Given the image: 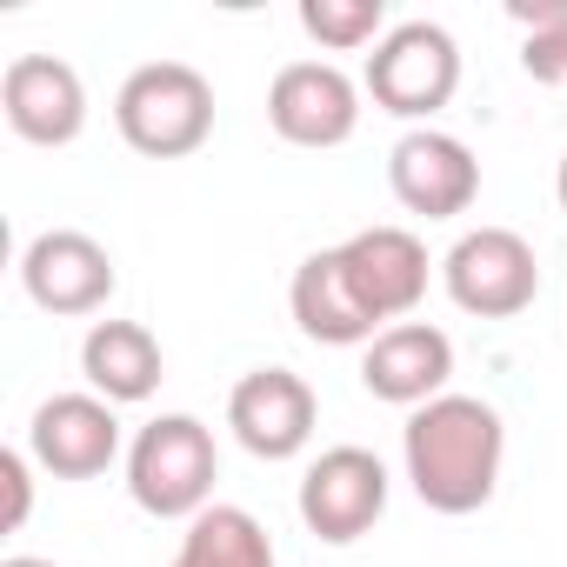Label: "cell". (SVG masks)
<instances>
[{"mask_svg": "<svg viewBox=\"0 0 567 567\" xmlns=\"http://www.w3.org/2000/svg\"><path fill=\"white\" fill-rule=\"evenodd\" d=\"M28 454L54 481H94L121 461V414L101 394H48L28 421Z\"/></svg>", "mask_w": 567, "mask_h": 567, "instance_id": "8fae6325", "label": "cell"}, {"mask_svg": "<svg viewBox=\"0 0 567 567\" xmlns=\"http://www.w3.org/2000/svg\"><path fill=\"white\" fill-rule=\"evenodd\" d=\"M447 374H454V341L434 321H394L361 354V388L374 401H388V408H408V414L427 408V401H441Z\"/></svg>", "mask_w": 567, "mask_h": 567, "instance_id": "5bb4252c", "label": "cell"}, {"mask_svg": "<svg viewBox=\"0 0 567 567\" xmlns=\"http://www.w3.org/2000/svg\"><path fill=\"white\" fill-rule=\"evenodd\" d=\"M167 567H274V540H267V527L247 507L214 501V507H200L187 520L181 554Z\"/></svg>", "mask_w": 567, "mask_h": 567, "instance_id": "e0dca14e", "label": "cell"}, {"mask_svg": "<svg viewBox=\"0 0 567 567\" xmlns=\"http://www.w3.org/2000/svg\"><path fill=\"white\" fill-rule=\"evenodd\" d=\"M341 267H348L354 295L368 301V315H374L381 328L408 321V315L421 308V295H427V247H421V234H408V227H394V220L348 234V240H341Z\"/></svg>", "mask_w": 567, "mask_h": 567, "instance_id": "4fadbf2b", "label": "cell"}, {"mask_svg": "<svg viewBox=\"0 0 567 567\" xmlns=\"http://www.w3.org/2000/svg\"><path fill=\"white\" fill-rule=\"evenodd\" d=\"M301 34L328 54L381 48L388 41V8L381 0H301Z\"/></svg>", "mask_w": 567, "mask_h": 567, "instance_id": "ac0fdd59", "label": "cell"}, {"mask_svg": "<svg viewBox=\"0 0 567 567\" xmlns=\"http://www.w3.org/2000/svg\"><path fill=\"white\" fill-rule=\"evenodd\" d=\"M361 87L374 94L381 114L427 127V121L454 101V87H461V48H454V34H447L441 21H401V28H388V41L368 54Z\"/></svg>", "mask_w": 567, "mask_h": 567, "instance_id": "277c9868", "label": "cell"}, {"mask_svg": "<svg viewBox=\"0 0 567 567\" xmlns=\"http://www.w3.org/2000/svg\"><path fill=\"white\" fill-rule=\"evenodd\" d=\"M114 254L81 234V227H48L28 240L21 254V288L41 315H61V321H81V315H101L114 301Z\"/></svg>", "mask_w": 567, "mask_h": 567, "instance_id": "8992f818", "label": "cell"}, {"mask_svg": "<svg viewBox=\"0 0 567 567\" xmlns=\"http://www.w3.org/2000/svg\"><path fill=\"white\" fill-rule=\"evenodd\" d=\"M441 288L474 321H514L540 295V260L514 227H467L441 260Z\"/></svg>", "mask_w": 567, "mask_h": 567, "instance_id": "5b68a950", "label": "cell"}, {"mask_svg": "<svg viewBox=\"0 0 567 567\" xmlns=\"http://www.w3.org/2000/svg\"><path fill=\"white\" fill-rule=\"evenodd\" d=\"M321 401L295 368H254L227 394V427L254 461H295L315 441Z\"/></svg>", "mask_w": 567, "mask_h": 567, "instance_id": "52a82bcc", "label": "cell"}, {"mask_svg": "<svg viewBox=\"0 0 567 567\" xmlns=\"http://www.w3.org/2000/svg\"><path fill=\"white\" fill-rule=\"evenodd\" d=\"M267 127L288 147H341L361 127V87L334 61H288L267 87Z\"/></svg>", "mask_w": 567, "mask_h": 567, "instance_id": "ba28073f", "label": "cell"}, {"mask_svg": "<svg viewBox=\"0 0 567 567\" xmlns=\"http://www.w3.org/2000/svg\"><path fill=\"white\" fill-rule=\"evenodd\" d=\"M388 187L408 214L421 220H454L474 207L481 194V161L467 154V141L441 134V127H408L388 154Z\"/></svg>", "mask_w": 567, "mask_h": 567, "instance_id": "30bf717a", "label": "cell"}, {"mask_svg": "<svg viewBox=\"0 0 567 567\" xmlns=\"http://www.w3.org/2000/svg\"><path fill=\"white\" fill-rule=\"evenodd\" d=\"M381 514H388V467H381V454H368V447H328L301 474V520L328 547L361 540Z\"/></svg>", "mask_w": 567, "mask_h": 567, "instance_id": "9c48e42d", "label": "cell"}, {"mask_svg": "<svg viewBox=\"0 0 567 567\" xmlns=\"http://www.w3.org/2000/svg\"><path fill=\"white\" fill-rule=\"evenodd\" d=\"M0 107L28 147H68L87 127V81L61 54H14L0 74Z\"/></svg>", "mask_w": 567, "mask_h": 567, "instance_id": "7c38bea8", "label": "cell"}, {"mask_svg": "<svg viewBox=\"0 0 567 567\" xmlns=\"http://www.w3.org/2000/svg\"><path fill=\"white\" fill-rule=\"evenodd\" d=\"M34 454L28 447H8L0 454V481H8V534H21L28 527V507H34Z\"/></svg>", "mask_w": 567, "mask_h": 567, "instance_id": "ffe728a7", "label": "cell"}, {"mask_svg": "<svg viewBox=\"0 0 567 567\" xmlns=\"http://www.w3.org/2000/svg\"><path fill=\"white\" fill-rule=\"evenodd\" d=\"M507 14L527 28L520 68H527L534 81H547V87L567 94V0H514Z\"/></svg>", "mask_w": 567, "mask_h": 567, "instance_id": "d6986e66", "label": "cell"}, {"mask_svg": "<svg viewBox=\"0 0 567 567\" xmlns=\"http://www.w3.org/2000/svg\"><path fill=\"white\" fill-rule=\"evenodd\" d=\"M0 567H54V560H34V554H14V560H0Z\"/></svg>", "mask_w": 567, "mask_h": 567, "instance_id": "7402d4cb", "label": "cell"}, {"mask_svg": "<svg viewBox=\"0 0 567 567\" xmlns=\"http://www.w3.org/2000/svg\"><path fill=\"white\" fill-rule=\"evenodd\" d=\"M114 127L147 161H187L214 134V87L187 61H147L114 94Z\"/></svg>", "mask_w": 567, "mask_h": 567, "instance_id": "7a4b0ae2", "label": "cell"}, {"mask_svg": "<svg viewBox=\"0 0 567 567\" xmlns=\"http://www.w3.org/2000/svg\"><path fill=\"white\" fill-rule=\"evenodd\" d=\"M554 194H560V214H567V154H560V174H554Z\"/></svg>", "mask_w": 567, "mask_h": 567, "instance_id": "44dd1931", "label": "cell"}, {"mask_svg": "<svg viewBox=\"0 0 567 567\" xmlns=\"http://www.w3.org/2000/svg\"><path fill=\"white\" fill-rule=\"evenodd\" d=\"M288 308H295V328L315 341V348H368L374 334H388L368 301L354 295V280L341 267V247H321L295 267L288 280Z\"/></svg>", "mask_w": 567, "mask_h": 567, "instance_id": "9a60e30c", "label": "cell"}, {"mask_svg": "<svg viewBox=\"0 0 567 567\" xmlns=\"http://www.w3.org/2000/svg\"><path fill=\"white\" fill-rule=\"evenodd\" d=\"M214 481H220V447L214 427L194 414H161L127 447V494L154 520H194L200 507H214Z\"/></svg>", "mask_w": 567, "mask_h": 567, "instance_id": "3957f363", "label": "cell"}, {"mask_svg": "<svg viewBox=\"0 0 567 567\" xmlns=\"http://www.w3.org/2000/svg\"><path fill=\"white\" fill-rule=\"evenodd\" d=\"M401 461H408V487L421 494V507H434V514H481L494 501V487H501L507 427H501V414L487 401L441 394V401L408 414Z\"/></svg>", "mask_w": 567, "mask_h": 567, "instance_id": "6da1fadb", "label": "cell"}, {"mask_svg": "<svg viewBox=\"0 0 567 567\" xmlns=\"http://www.w3.org/2000/svg\"><path fill=\"white\" fill-rule=\"evenodd\" d=\"M81 374H87V394H101L114 408H134L161 388L167 361H161V341L141 321H94L87 341H81Z\"/></svg>", "mask_w": 567, "mask_h": 567, "instance_id": "2e32d148", "label": "cell"}]
</instances>
